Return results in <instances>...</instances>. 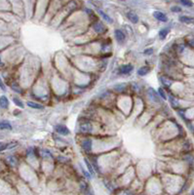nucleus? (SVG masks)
I'll return each instance as SVG.
<instances>
[{
	"mask_svg": "<svg viewBox=\"0 0 194 195\" xmlns=\"http://www.w3.org/2000/svg\"><path fill=\"white\" fill-rule=\"evenodd\" d=\"M93 27H94V29H95V31L98 32V33H102L105 30L104 24L101 23H99V22L96 23H94Z\"/></svg>",
	"mask_w": 194,
	"mask_h": 195,
	"instance_id": "obj_7",
	"label": "nucleus"
},
{
	"mask_svg": "<svg viewBox=\"0 0 194 195\" xmlns=\"http://www.w3.org/2000/svg\"><path fill=\"white\" fill-rule=\"evenodd\" d=\"M153 16L155 19H157L160 22H167L168 21V18L166 17V15L164 13H162V12L160 11H155L153 13Z\"/></svg>",
	"mask_w": 194,
	"mask_h": 195,
	"instance_id": "obj_2",
	"label": "nucleus"
},
{
	"mask_svg": "<svg viewBox=\"0 0 194 195\" xmlns=\"http://www.w3.org/2000/svg\"><path fill=\"white\" fill-rule=\"evenodd\" d=\"M180 21L181 23H194V19L190 17H186V16H181L180 17Z\"/></svg>",
	"mask_w": 194,
	"mask_h": 195,
	"instance_id": "obj_14",
	"label": "nucleus"
},
{
	"mask_svg": "<svg viewBox=\"0 0 194 195\" xmlns=\"http://www.w3.org/2000/svg\"><path fill=\"white\" fill-rule=\"evenodd\" d=\"M80 131L83 134H89L92 132V125L89 122H84L80 125Z\"/></svg>",
	"mask_w": 194,
	"mask_h": 195,
	"instance_id": "obj_1",
	"label": "nucleus"
},
{
	"mask_svg": "<svg viewBox=\"0 0 194 195\" xmlns=\"http://www.w3.org/2000/svg\"><path fill=\"white\" fill-rule=\"evenodd\" d=\"M28 105L29 107L35 108V109H44V106L39 105L37 102H28Z\"/></svg>",
	"mask_w": 194,
	"mask_h": 195,
	"instance_id": "obj_15",
	"label": "nucleus"
},
{
	"mask_svg": "<svg viewBox=\"0 0 194 195\" xmlns=\"http://www.w3.org/2000/svg\"><path fill=\"white\" fill-rule=\"evenodd\" d=\"M0 88L3 90V91H5L6 90V88H5V85H4V83L2 82V80H1V78H0Z\"/></svg>",
	"mask_w": 194,
	"mask_h": 195,
	"instance_id": "obj_28",
	"label": "nucleus"
},
{
	"mask_svg": "<svg viewBox=\"0 0 194 195\" xmlns=\"http://www.w3.org/2000/svg\"><path fill=\"white\" fill-rule=\"evenodd\" d=\"M127 18H128L130 20V22H132L133 23H137L139 22L138 15L134 13V12H128V13H127Z\"/></svg>",
	"mask_w": 194,
	"mask_h": 195,
	"instance_id": "obj_5",
	"label": "nucleus"
},
{
	"mask_svg": "<svg viewBox=\"0 0 194 195\" xmlns=\"http://www.w3.org/2000/svg\"><path fill=\"white\" fill-rule=\"evenodd\" d=\"M0 130H12V126L8 121H1L0 122Z\"/></svg>",
	"mask_w": 194,
	"mask_h": 195,
	"instance_id": "obj_10",
	"label": "nucleus"
},
{
	"mask_svg": "<svg viewBox=\"0 0 194 195\" xmlns=\"http://www.w3.org/2000/svg\"><path fill=\"white\" fill-rule=\"evenodd\" d=\"M133 65H124L120 68V72L123 73V74H128V73H130L132 70H133Z\"/></svg>",
	"mask_w": 194,
	"mask_h": 195,
	"instance_id": "obj_6",
	"label": "nucleus"
},
{
	"mask_svg": "<svg viewBox=\"0 0 194 195\" xmlns=\"http://www.w3.org/2000/svg\"><path fill=\"white\" fill-rule=\"evenodd\" d=\"M144 53H145V54H152V53H153V50H152V49H149V50H145Z\"/></svg>",
	"mask_w": 194,
	"mask_h": 195,
	"instance_id": "obj_29",
	"label": "nucleus"
},
{
	"mask_svg": "<svg viewBox=\"0 0 194 195\" xmlns=\"http://www.w3.org/2000/svg\"><path fill=\"white\" fill-rule=\"evenodd\" d=\"M192 193H193V194H194V191H193V192H192Z\"/></svg>",
	"mask_w": 194,
	"mask_h": 195,
	"instance_id": "obj_31",
	"label": "nucleus"
},
{
	"mask_svg": "<svg viewBox=\"0 0 194 195\" xmlns=\"http://www.w3.org/2000/svg\"><path fill=\"white\" fill-rule=\"evenodd\" d=\"M169 31H170L169 28H164V29L160 30V32H159V37H160V39H165L166 36L168 35Z\"/></svg>",
	"mask_w": 194,
	"mask_h": 195,
	"instance_id": "obj_17",
	"label": "nucleus"
},
{
	"mask_svg": "<svg viewBox=\"0 0 194 195\" xmlns=\"http://www.w3.org/2000/svg\"><path fill=\"white\" fill-rule=\"evenodd\" d=\"M0 106L2 108H8L9 106V100L5 96H1L0 97Z\"/></svg>",
	"mask_w": 194,
	"mask_h": 195,
	"instance_id": "obj_8",
	"label": "nucleus"
},
{
	"mask_svg": "<svg viewBox=\"0 0 194 195\" xmlns=\"http://www.w3.org/2000/svg\"><path fill=\"white\" fill-rule=\"evenodd\" d=\"M13 102H15V105H18L19 107L23 108V103L22 102V100H21L20 99H18V98H13Z\"/></svg>",
	"mask_w": 194,
	"mask_h": 195,
	"instance_id": "obj_20",
	"label": "nucleus"
},
{
	"mask_svg": "<svg viewBox=\"0 0 194 195\" xmlns=\"http://www.w3.org/2000/svg\"><path fill=\"white\" fill-rule=\"evenodd\" d=\"M180 3L185 7H192L193 6V2L191 0H180Z\"/></svg>",
	"mask_w": 194,
	"mask_h": 195,
	"instance_id": "obj_19",
	"label": "nucleus"
},
{
	"mask_svg": "<svg viewBox=\"0 0 194 195\" xmlns=\"http://www.w3.org/2000/svg\"><path fill=\"white\" fill-rule=\"evenodd\" d=\"M98 12H99V14H101V16H102V18H104V19L105 21H107V23H112V20L110 19V18H109V17H108V16H107V14H105V13H104V12H102V10H99V9H98Z\"/></svg>",
	"mask_w": 194,
	"mask_h": 195,
	"instance_id": "obj_18",
	"label": "nucleus"
},
{
	"mask_svg": "<svg viewBox=\"0 0 194 195\" xmlns=\"http://www.w3.org/2000/svg\"><path fill=\"white\" fill-rule=\"evenodd\" d=\"M6 161H7V163L9 164V165H11L12 167L17 166V164H18V161L14 156H8L7 158H6Z\"/></svg>",
	"mask_w": 194,
	"mask_h": 195,
	"instance_id": "obj_11",
	"label": "nucleus"
},
{
	"mask_svg": "<svg viewBox=\"0 0 194 195\" xmlns=\"http://www.w3.org/2000/svg\"><path fill=\"white\" fill-rule=\"evenodd\" d=\"M170 100H171V103H172V105L174 106V107H177V106H178L177 100H175V99H174V98H173V97L170 98Z\"/></svg>",
	"mask_w": 194,
	"mask_h": 195,
	"instance_id": "obj_26",
	"label": "nucleus"
},
{
	"mask_svg": "<svg viewBox=\"0 0 194 195\" xmlns=\"http://www.w3.org/2000/svg\"><path fill=\"white\" fill-rule=\"evenodd\" d=\"M149 97L150 99L154 100L155 102H160V100L158 98V94H157L153 89H149Z\"/></svg>",
	"mask_w": 194,
	"mask_h": 195,
	"instance_id": "obj_9",
	"label": "nucleus"
},
{
	"mask_svg": "<svg viewBox=\"0 0 194 195\" xmlns=\"http://www.w3.org/2000/svg\"><path fill=\"white\" fill-rule=\"evenodd\" d=\"M11 88H12V90H14L15 92H17V93H19V94H21L23 92L22 91V89L19 87V85H17V84H12V86H11Z\"/></svg>",
	"mask_w": 194,
	"mask_h": 195,
	"instance_id": "obj_21",
	"label": "nucleus"
},
{
	"mask_svg": "<svg viewBox=\"0 0 194 195\" xmlns=\"http://www.w3.org/2000/svg\"><path fill=\"white\" fill-rule=\"evenodd\" d=\"M85 163H86V165H87V167H88V169H89V172H90V174L91 175H94V170H93V168L91 167V164H90V162L88 161L87 159H85Z\"/></svg>",
	"mask_w": 194,
	"mask_h": 195,
	"instance_id": "obj_22",
	"label": "nucleus"
},
{
	"mask_svg": "<svg viewBox=\"0 0 194 195\" xmlns=\"http://www.w3.org/2000/svg\"><path fill=\"white\" fill-rule=\"evenodd\" d=\"M115 37H116V39L118 41L122 42L124 39H125V35H124V33L121 31V30L116 29L115 30Z\"/></svg>",
	"mask_w": 194,
	"mask_h": 195,
	"instance_id": "obj_12",
	"label": "nucleus"
},
{
	"mask_svg": "<svg viewBox=\"0 0 194 195\" xmlns=\"http://www.w3.org/2000/svg\"><path fill=\"white\" fill-rule=\"evenodd\" d=\"M158 94L160 95V97L161 98H163V99H167V96H166V93L164 92V90L162 89V88H159L158 89Z\"/></svg>",
	"mask_w": 194,
	"mask_h": 195,
	"instance_id": "obj_23",
	"label": "nucleus"
},
{
	"mask_svg": "<svg viewBox=\"0 0 194 195\" xmlns=\"http://www.w3.org/2000/svg\"><path fill=\"white\" fill-rule=\"evenodd\" d=\"M161 82L163 83V85H165V87H167V88H170V86L172 85V80L171 79H168V78H166V77H161Z\"/></svg>",
	"mask_w": 194,
	"mask_h": 195,
	"instance_id": "obj_16",
	"label": "nucleus"
},
{
	"mask_svg": "<svg viewBox=\"0 0 194 195\" xmlns=\"http://www.w3.org/2000/svg\"><path fill=\"white\" fill-rule=\"evenodd\" d=\"M171 10L173 12H176V13H178V12L181 11V9H180V7H178V6H173V7L171 8Z\"/></svg>",
	"mask_w": 194,
	"mask_h": 195,
	"instance_id": "obj_24",
	"label": "nucleus"
},
{
	"mask_svg": "<svg viewBox=\"0 0 194 195\" xmlns=\"http://www.w3.org/2000/svg\"><path fill=\"white\" fill-rule=\"evenodd\" d=\"M7 146H8V144H2V142H0V152L3 151L4 149H7Z\"/></svg>",
	"mask_w": 194,
	"mask_h": 195,
	"instance_id": "obj_27",
	"label": "nucleus"
},
{
	"mask_svg": "<svg viewBox=\"0 0 194 195\" xmlns=\"http://www.w3.org/2000/svg\"><path fill=\"white\" fill-rule=\"evenodd\" d=\"M56 131L59 134H60V135L66 136L69 134V130L65 126H63V125H58V126L56 127Z\"/></svg>",
	"mask_w": 194,
	"mask_h": 195,
	"instance_id": "obj_4",
	"label": "nucleus"
},
{
	"mask_svg": "<svg viewBox=\"0 0 194 195\" xmlns=\"http://www.w3.org/2000/svg\"><path fill=\"white\" fill-rule=\"evenodd\" d=\"M82 147L85 151L90 152L91 149H92V141L90 139H86L82 142Z\"/></svg>",
	"mask_w": 194,
	"mask_h": 195,
	"instance_id": "obj_3",
	"label": "nucleus"
},
{
	"mask_svg": "<svg viewBox=\"0 0 194 195\" xmlns=\"http://www.w3.org/2000/svg\"><path fill=\"white\" fill-rule=\"evenodd\" d=\"M1 63H1V60H0V65H1Z\"/></svg>",
	"mask_w": 194,
	"mask_h": 195,
	"instance_id": "obj_30",
	"label": "nucleus"
},
{
	"mask_svg": "<svg viewBox=\"0 0 194 195\" xmlns=\"http://www.w3.org/2000/svg\"><path fill=\"white\" fill-rule=\"evenodd\" d=\"M42 154H43V157H45V158L48 157V156H49V157H52V155H51V153H50L49 151H47V150H43V151H42Z\"/></svg>",
	"mask_w": 194,
	"mask_h": 195,
	"instance_id": "obj_25",
	"label": "nucleus"
},
{
	"mask_svg": "<svg viewBox=\"0 0 194 195\" xmlns=\"http://www.w3.org/2000/svg\"><path fill=\"white\" fill-rule=\"evenodd\" d=\"M149 70H150V68H148V66H142V68H141L138 70V74L141 76H144L149 72Z\"/></svg>",
	"mask_w": 194,
	"mask_h": 195,
	"instance_id": "obj_13",
	"label": "nucleus"
}]
</instances>
